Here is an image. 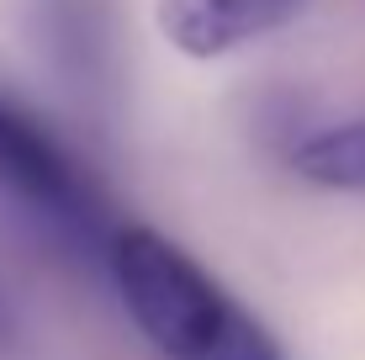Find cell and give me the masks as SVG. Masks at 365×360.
<instances>
[{
    "label": "cell",
    "instance_id": "2",
    "mask_svg": "<svg viewBox=\"0 0 365 360\" xmlns=\"http://www.w3.org/2000/svg\"><path fill=\"white\" fill-rule=\"evenodd\" d=\"M0 191L64 239H101V196L43 128L0 96Z\"/></svg>",
    "mask_w": 365,
    "mask_h": 360
},
{
    "label": "cell",
    "instance_id": "4",
    "mask_svg": "<svg viewBox=\"0 0 365 360\" xmlns=\"http://www.w3.org/2000/svg\"><path fill=\"white\" fill-rule=\"evenodd\" d=\"M292 170L323 191H365V117L302 138L292 148Z\"/></svg>",
    "mask_w": 365,
    "mask_h": 360
},
{
    "label": "cell",
    "instance_id": "3",
    "mask_svg": "<svg viewBox=\"0 0 365 360\" xmlns=\"http://www.w3.org/2000/svg\"><path fill=\"white\" fill-rule=\"evenodd\" d=\"M307 0H159L154 21L185 58H222L297 16Z\"/></svg>",
    "mask_w": 365,
    "mask_h": 360
},
{
    "label": "cell",
    "instance_id": "1",
    "mask_svg": "<svg viewBox=\"0 0 365 360\" xmlns=\"http://www.w3.org/2000/svg\"><path fill=\"white\" fill-rule=\"evenodd\" d=\"M106 259L128 318L165 360H281L265 324L159 228H117Z\"/></svg>",
    "mask_w": 365,
    "mask_h": 360
},
{
    "label": "cell",
    "instance_id": "5",
    "mask_svg": "<svg viewBox=\"0 0 365 360\" xmlns=\"http://www.w3.org/2000/svg\"><path fill=\"white\" fill-rule=\"evenodd\" d=\"M11 339V318H6V307H0V344Z\"/></svg>",
    "mask_w": 365,
    "mask_h": 360
}]
</instances>
